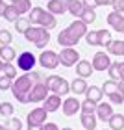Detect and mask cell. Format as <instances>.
<instances>
[{"label":"cell","mask_w":124,"mask_h":130,"mask_svg":"<svg viewBox=\"0 0 124 130\" xmlns=\"http://www.w3.org/2000/svg\"><path fill=\"white\" fill-rule=\"evenodd\" d=\"M15 28H17V32H20V34H26L28 30L32 28V21L28 19V17H19V19L15 21Z\"/></svg>","instance_id":"obj_22"},{"label":"cell","mask_w":124,"mask_h":130,"mask_svg":"<svg viewBox=\"0 0 124 130\" xmlns=\"http://www.w3.org/2000/svg\"><path fill=\"white\" fill-rule=\"evenodd\" d=\"M56 24H57L56 15H54V13H50L48 9H45L43 13H41V17H39L37 26H43V28H46V30H52V28H56Z\"/></svg>","instance_id":"obj_14"},{"label":"cell","mask_w":124,"mask_h":130,"mask_svg":"<svg viewBox=\"0 0 124 130\" xmlns=\"http://www.w3.org/2000/svg\"><path fill=\"white\" fill-rule=\"evenodd\" d=\"M24 37H26V41L33 43L37 48H45V46L48 45V41H50V34L43 26H32L30 30L24 34Z\"/></svg>","instance_id":"obj_2"},{"label":"cell","mask_w":124,"mask_h":130,"mask_svg":"<svg viewBox=\"0 0 124 130\" xmlns=\"http://www.w3.org/2000/svg\"><path fill=\"white\" fill-rule=\"evenodd\" d=\"M2 73H4V76H8V78L15 80L17 69H15V65H11V61H4V65H2Z\"/></svg>","instance_id":"obj_32"},{"label":"cell","mask_w":124,"mask_h":130,"mask_svg":"<svg viewBox=\"0 0 124 130\" xmlns=\"http://www.w3.org/2000/svg\"><path fill=\"white\" fill-rule=\"evenodd\" d=\"M85 6V9H94V8H98V4H96V0H81Z\"/></svg>","instance_id":"obj_44"},{"label":"cell","mask_w":124,"mask_h":130,"mask_svg":"<svg viewBox=\"0 0 124 130\" xmlns=\"http://www.w3.org/2000/svg\"><path fill=\"white\" fill-rule=\"evenodd\" d=\"M108 73H109V78L111 80H120V61H113L111 63V67L108 69Z\"/></svg>","instance_id":"obj_31"},{"label":"cell","mask_w":124,"mask_h":130,"mask_svg":"<svg viewBox=\"0 0 124 130\" xmlns=\"http://www.w3.org/2000/svg\"><path fill=\"white\" fill-rule=\"evenodd\" d=\"M57 43H59L63 48H70V46L78 45V39L69 32V28H65V30H61L59 35H57Z\"/></svg>","instance_id":"obj_13"},{"label":"cell","mask_w":124,"mask_h":130,"mask_svg":"<svg viewBox=\"0 0 124 130\" xmlns=\"http://www.w3.org/2000/svg\"><path fill=\"white\" fill-rule=\"evenodd\" d=\"M0 130H6V128H4V126H2V125H0Z\"/></svg>","instance_id":"obj_52"},{"label":"cell","mask_w":124,"mask_h":130,"mask_svg":"<svg viewBox=\"0 0 124 130\" xmlns=\"http://www.w3.org/2000/svg\"><path fill=\"white\" fill-rule=\"evenodd\" d=\"M120 82H124V61H120Z\"/></svg>","instance_id":"obj_48"},{"label":"cell","mask_w":124,"mask_h":130,"mask_svg":"<svg viewBox=\"0 0 124 130\" xmlns=\"http://www.w3.org/2000/svg\"><path fill=\"white\" fill-rule=\"evenodd\" d=\"M50 89L46 87L45 82H37V84L32 87L30 95H28V102H41V100H46V93Z\"/></svg>","instance_id":"obj_5"},{"label":"cell","mask_w":124,"mask_h":130,"mask_svg":"<svg viewBox=\"0 0 124 130\" xmlns=\"http://www.w3.org/2000/svg\"><path fill=\"white\" fill-rule=\"evenodd\" d=\"M67 9H69V13L70 15H74V17H81V13L85 11V6H84V2L81 0H69L67 2Z\"/></svg>","instance_id":"obj_18"},{"label":"cell","mask_w":124,"mask_h":130,"mask_svg":"<svg viewBox=\"0 0 124 130\" xmlns=\"http://www.w3.org/2000/svg\"><path fill=\"white\" fill-rule=\"evenodd\" d=\"M81 21L85 22V24H91V22H94L96 21V13H94V9H85L84 13H81V17H80Z\"/></svg>","instance_id":"obj_34"},{"label":"cell","mask_w":124,"mask_h":130,"mask_svg":"<svg viewBox=\"0 0 124 130\" xmlns=\"http://www.w3.org/2000/svg\"><path fill=\"white\" fill-rule=\"evenodd\" d=\"M2 65H4V61H2V60H0V71H2Z\"/></svg>","instance_id":"obj_51"},{"label":"cell","mask_w":124,"mask_h":130,"mask_svg":"<svg viewBox=\"0 0 124 130\" xmlns=\"http://www.w3.org/2000/svg\"><path fill=\"white\" fill-rule=\"evenodd\" d=\"M11 2H17V0H11Z\"/></svg>","instance_id":"obj_55"},{"label":"cell","mask_w":124,"mask_h":130,"mask_svg":"<svg viewBox=\"0 0 124 130\" xmlns=\"http://www.w3.org/2000/svg\"><path fill=\"white\" fill-rule=\"evenodd\" d=\"M111 63H113V61L109 60V56L106 54V52H96L94 58H93V67H94V71H108L111 67Z\"/></svg>","instance_id":"obj_9"},{"label":"cell","mask_w":124,"mask_h":130,"mask_svg":"<svg viewBox=\"0 0 124 130\" xmlns=\"http://www.w3.org/2000/svg\"><path fill=\"white\" fill-rule=\"evenodd\" d=\"M111 130H122L124 128V115L122 113H113V117L108 121Z\"/></svg>","instance_id":"obj_23"},{"label":"cell","mask_w":124,"mask_h":130,"mask_svg":"<svg viewBox=\"0 0 124 130\" xmlns=\"http://www.w3.org/2000/svg\"><path fill=\"white\" fill-rule=\"evenodd\" d=\"M93 63L91 61H87V60H80L78 63H76V74L80 76V78H89V76L93 74Z\"/></svg>","instance_id":"obj_15"},{"label":"cell","mask_w":124,"mask_h":130,"mask_svg":"<svg viewBox=\"0 0 124 130\" xmlns=\"http://www.w3.org/2000/svg\"><path fill=\"white\" fill-rule=\"evenodd\" d=\"M61 106H63L61 104V95H56V93H54V95H48L46 100H45V108L48 110V113H50V111H57Z\"/></svg>","instance_id":"obj_17"},{"label":"cell","mask_w":124,"mask_h":130,"mask_svg":"<svg viewBox=\"0 0 124 130\" xmlns=\"http://www.w3.org/2000/svg\"><path fill=\"white\" fill-rule=\"evenodd\" d=\"M104 130H106V128H104ZM109 130H111V128H109Z\"/></svg>","instance_id":"obj_57"},{"label":"cell","mask_w":124,"mask_h":130,"mask_svg":"<svg viewBox=\"0 0 124 130\" xmlns=\"http://www.w3.org/2000/svg\"><path fill=\"white\" fill-rule=\"evenodd\" d=\"M19 17H20V15H19V11H17V8H15L13 4H11V6H6V11H4V19H6V21L15 22Z\"/></svg>","instance_id":"obj_29"},{"label":"cell","mask_w":124,"mask_h":130,"mask_svg":"<svg viewBox=\"0 0 124 130\" xmlns=\"http://www.w3.org/2000/svg\"><path fill=\"white\" fill-rule=\"evenodd\" d=\"M11 87H13V80L8 78V76H0V91L11 89Z\"/></svg>","instance_id":"obj_42"},{"label":"cell","mask_w":124,"mask_h":130,"mask_svg":"<svg viewBox=\"0 0 124 130\" xmlns=\"http://www.w3.org/2000/svg\"><path fill=\"white\" fill-rule=\"evenodd\" d=\"M11 34L8 32V30H0V46H8V45H11Z\"/></svg>","instance_id":"obj_39"},{"label":"cell","mask_w":124,"mask_h":130,"mask_svg":"<svg viewBox=\"0 0 124 130\" xmlns=\"http://www.w3.org/2000/svg\"><path fill=\"white\" fill-rule=\"evenodd\" d=\"M28 130H43V125H28Z\"/></svg>","instance_id":"obj_47"},{"label":"cell","mask_w":124,"mask_h":130,"mask_svg":"<svg viewBox=\"0 0 124 130\" xmlns=\"http://www.w3.org/2000/svg\"><path fill=\"white\" fill-rule=\"evenodd\" d=\"M4 11H6V4H0V15H4Z\"/></svg>","instance_id":"obj_50"},{"label":"cell","mask_w":124,"mask_h":130,"mask_svg":"<svg viewBox=\"0 0 124 130\" xmlns=\"http://www.w3.org/2000/svg\"><path fill=\"white\" fill-rule=\"evenodd\" d=\"M13 6L17 8L19 15H24V13L32 11V0H17V2H13Z\"/></svg>","instance_id":"obj_24"},{"label":"cell","mask_w":124,"mask_h":130,"mask_svg":"<svg viewBox=\"0 0 124 130\" xmlns=\"http://www.w3.org/2000/svg\"><path fill=\"white\" fill-rule=\"evenodd\" d=\"M59 60H61V65H65V67H72V65H76L80 61V52L74 50V46L63 48L59 54Z\"/></svg>","instance_id":"obj_6"},{"label":"cell","mask_w":124,"mask_h":130,"mask_svg":"<svg viewBox=\"0 0 124 130\" xmlns=\"http://www.w3.org/2000/svg\"><path fill=\"white\" fill-rule=\"evenodd\" d=\"M6 130H22V123L20 119H17V117H11V119L6 123Z\"/></svg>","instance_id":"obj_35"},{"label":"cell","mask_w":124,"mask_h":130,"mask_svg":"<svg viewBox=\"0 0 124 130\" xmlns=\"http://www.w3.org/2000/svg\"><path fill=\"white\" fill-rule=\"evenodd\" d=\"M63 78L61 76H57V74H52V76H48V78H46V87H48V89L52 91V93H56L57 91V87H59V82H61Z\"/></svg>","instance_id":"obj_27"},{"label":"cell","mask_w":124,"mask_h":130,"mask_svg":"<svg viewBox=\"0 0 124 130\" xmlns=\"http://www.w3.org/2000/svg\"><path fill=\"white\" fill-rule=\"evenodd\" d=\"M0 4H4V0H0Z\"/></svg>","instance_id":"obj_54"},{"label":"cell","mask_w":124,"mask_h":130,"mask_svg":"<svg viewBox=\"0 0 124 130\" xmlns=\"http://www.w3.org/2000/svg\"><path fill=\"white\" fill-rule=\"evenodd\" d=\"M85 95L89 100H93V102H102V97H104V91H102V87H98V86H91V87H87V91H85Z\"/></svg>","instance_id":"obj_21"},{"label":"cell","mask_w":124,"mask_h":130,"mask_svg":"<svg viewBox=\"0 0 124 130\" xmlns=\"http://www.w3.org/2000/svg\"><path fill=\"white\" fill-rule=\"evenodd\" d=\"M15 56H17V52H15V48H11V45L0 46V60L2 61H11Z\"/></svg>","instance_id":"obj_25"},{"label":"cell","mask_w":124,"mask_h":130,"mask_svg":"<svg viewBox=\"0 0 124 130\" xmlns=\"http://www.w3.org/2000/svg\"><path fill=\"white\" fill-rule=\"evenodd\" d=\"M119 91L124 95V82H119Z\"/></svg>","instance_id":"obj_49"},{"label":"cell","mask_w":124,"mask_h":130,"mask_svg":"<svg viewBox=\"0 0 124 130\" xmlns=\"http://www.w3.org/2000/svg\"><path fill=\"white\" fill-rule=\"evenodd\" d=\"M87 82H85V78H74L72 80V84H70V91L74 93V95H84V93L87 91Z\"/></svg>","instance_id":"obj_19"},{"label":"cell","mask_w":124,"mask_h":130,"mask_svg":"<svg viewBox=\"0 0 124 130\" xmlns=\"http://www.w3.org/2000/svg\"><path fill=\"white\" fill-rule=\"evenodd\" d=\"M96 113H81V117H80V123L84 125V128L85 130H94L96 128Z\"/></svg>","instance_id":"obj_20"},{"label":"cell","mask_w":124,"mask_h":130,"mask_svg":"<svg viewBox=\"0 0 124 130\" xmlns=\"http://www.w3.org/2000/svg\"><path fill=\"white\" fill-rule=\"evenodd\" d=\"M85 41H87V45H91V46H98V30L96 32H87L85 35Z\"/></svg>","instance_id":"obj_37"},{"label":"cell","mask_w":124,"mask_h":130,"mask_svg":"<svg viewBox=\"0 0 124 130\" xmlns=\"http://www.w3.org/2000/svg\"><path fill=\"white\" fill-rule=\"evenodd\" d=\"M39 65H43L45 69H56L57 65H61L59 54H56L52 50H43L39 56Z\"/></svg>","instance_id":"obj_3"},{"label":"cell","mask_w":124,"mask_h":130,"mask_svg":"<svg viewBox=\"0 0 124 130\" xmlns=\"http://www.w3.org/2000/svg\"><path fill=\"white\" fill-rule=\"evenodd\" d=\"M61 130H72V128H61Z\"/></svg>","instance_id":"obj_53"},{"label":"cell","mask_w":124,"mask_h":130,"mask_svg":"<svg viewBox=\"0 0 124 130\" xmlns=\"http://www.w3.org/2000/svg\"><path fill=\"white\" fill-rule=\"evenodd\" d=\"M46 9H48L50 13H54V15H63V13L69 11L65 0H50V2L46 4Z\"/></svg>","instance_id":"obj_16"},{"label":"cell","mask_w":124,"mask_h":130,"mask_svg":"<svg viewBox=\"0 0 124 130\" xmlns=\"http://www.w3.org/2000/svg\"><path fill=\"white\" fill-rule=\"evenodd\" d=\"M70 91V84H69V82L67 80H61L59 82V87H57V91H56V95H67V93Z\"/></svg>","instance_id":"obj_41"},{"label":"cell","mask_w":124,"mask_h":130,"mask_svg":"<svg viewBox=\"0 0 124 130\" xmlns=\"http://www.w3.org/2000/svg\"><path fill=\"white\" fill-rule=\"evenodd\" d=\"M61 110H63V113L65 115H76V111H80L81 110V102L76 97H69V99H65L63 100V106H61Z\"/></svg>","instance_id":"obj_8"},{"label":"cell","mask_w":124,"mask_h":130,"mask_svg":"<svg viewBox=\"0 0 124 130\" xmlns=\"http://www.w3.org/2000/svg\"><path fill=\"white\" fill-rule=\"evenodd\" d=\"M96 4L98 6H111V4H113V0H96Z\"/></svg>","instance_id":"obj_46"},{"label":"cell","mask_w":124,"mask_h":130,"mask_svg":"<svg viewBox=\"0 0 124 130\" xmlns=\"http://www.w3.org/2000/svg\"><path fill=\"white\" fill-rule=\"evenodd\" d=\"M13 113V104L11 102H2L0 104V115L2 117H9Z\"/></svg>","instance_id":"obj_38"},{"label":"cell","mask_w":124,"mask_h":130,"mask_svg":"<svg viewBox=\"0 0 124 130\" xmlns=\"http://www.w3.org/2000/svg\"><path fill=\"white\" fill-rule=\"evenodd\" d=\"M39 80H41V76H39L37 73H33V71H30V73H24L22 76H19L17 80H13V87H11L13 97L19 100L20 104H26L32 87L37 84Z\"/></svg>","instance_id":"obj_1"},{"label":"cell","mask_w":124,"mask_h":130,"mask_svg":"<svg viewBox=\"0 0 124 130\" xmlns=\"http://www.w3.org/2000/svg\"><path fill=\"white\" fill-rule=\"evenodd\" d=\"M108 24L119 34H124V15L119 13V11H111L108 15Z\"/></svg>","instance_id":"obj_10"},{"label":"cell","mask_w":124,"mask_h":130,"mask_svg":"<svg viewBox=\"0 0 124 130\" xmlns=\"http://www.w3.org/2000/svg\"><path fill=\"white\" fill-rule=\"evenodd\" d=\"M113 11H119V13H124V0H113Z\"/></svg>","instance_id":"obj_43"},{"label":"cell","mask_w":124,"mask_h":130,"mask_svg":"<svg viewBox=\"0 0 124 130\" xmlns=\"http://www.w3.org/2000/svg\"><path fill=\"white\" fill-rule=\"evenodd\" d=\"M65 2H69V0H65Z\"/></svg>","instance_id":"obj_56"},{"label":"cell","mask_w":124,"mask_h":130,"mask_svg":"<svg viewBox=\"0 0 124 130\" xmlns=\"http://www.w3.org/2000/svg\"><path fill=\"white\" fill-rule=\"evenodd\" d=\"M102 91H104V95H111V93L119 91V82H115V80H106L104 84H102Z\"/></svg>","instance_id":"obj_30"},{"label":"cell","mask_w":124,"mask_h":130,"mask_svg":"<svg viewBox=\"0 0 124 130\" xmlns=\"http://www.w3.org/2000/svg\"><path fill=\"white\" fill-rule=\"evenodd\" d=\"M69 32L80 41L81 37H85V35H87V24H85V22L81 21V19L72 21V22H70V26H69Z\"/></svg>","instance_id":"obj_12"},{"label":"cell","mask_w":124,"mask_h":130,"mask_svg":"<svg viewBox=\"0 0 124 130\" xmlns=\"http://www.w3.org/2000/svg\"><path fill=\"white\" fill-rule=\"evenodd\" d=\"M111 41H113L111 39V34L106 30V28L104 30H98V46H106V48H108L111 45Z\"/></svg>","instance_id":"obj_26"},{"label":"cell","mask_w":124,"mask_h":130,"mask_svg":"<svg viewBox=\"0 0 124 130\" xmlns=\"http://www.w3.org/2000/svg\"><path fill=\"white\" fill-rule=\"evenodd\" d=\"M108 99H109V102H111V104H122V102H124V95H122L120 91L111 93V95H108Z\"/></svg>","instance_id":"obj_40"},{"label":"cell","mask_w":124,"mask_h":130,"mask_svg":"<svg viewBox=\"0 0 124 130\" xmlns=\"http://www.w3.org/2000/svg\"><path fill=\"white\" fill-rule=\"evenodd\" d=\"M108 50L115 56H124V41H111Z\"/></svg>","instance_id":"obj_28"},{"label":"cell","mask_w":124,"mask_h":130,"mask_svg":"<svg viewBox=\"0 0 124 130\" xmlns=\"http://www.w3.org/2000/svg\"><path fill=\"white\" fill-rule=\"evenodd\" d=\"M35 63H37V58H35L32 52H20V54L17 56V67L20 71H24V73H30Z\"/></svg>","instance_id":"obj_4"},{"label":"cell","mask_w":124,"mask_h":130,"mask_svg":"<svg viewBox=\"0 0 124 130\" xmlns=\"http://www.w3.org/2000/svg\"><path fill=\"white\" fill-rule=\"evenodd\" d=\"M43 8H32V11L28 13V19L32 21V24H37L39 22V17H41V13H43Z\"/></svg>","instance_id":"obj_36"},{"label":"cell","mask_w":124,"mask_h":130,"mask_svg":"<svg viewBox=\"0 0 124 130\" xmlns=\"http://www.w3.org/2000/svg\"><path fill=\"white\" fill-rule=\"evenodd\" d=\"M43 130H59V126L56 123H45L43 125Z\"/></svg>","instance_id":"obj_45"},{"label":"cell","mask_w":124,"mask_h":130,"mask_svg":"<svg viewBox=\"0 0 124 130\" xmlns=\"http://www.w3.org/2000/svg\"><path fill=\"white\" fill-rule=\"evenodd\" d=\"M96 102H93V100L85 99L84 102H81V113H96Z\"/></svg>","instance_id":"obj_33"},{"label":"cell","mask_w":124,"mask_h":130,"mask_svg":"<svg viewBox=\"0 0 124 130\" xmlns=\"http://www.w3.org/2000/svg\"><path fill=\"white\" fill-rule=\"evenodd\" d=\"M96 117L100 121L108 123L111 117H113V106H111V102H98V106H96Z\"/></svg>","instance_id":"obj_11"},{"label":"cell","mask_w":124,"mask_h":130,"mask_svg":"<svg viewBox=\"0 0 124 130\" xmlns=\"http://www.w3.org/2000/svg\"><path fill=\"white\" fill-rule=\"evenodd\" d=\"M46 115H48V110H46L45 106L43 108H33L30 113H28L26 121H28V125H45Z\"/></svg>","instance_id":"obj_7"}]
</instances>
